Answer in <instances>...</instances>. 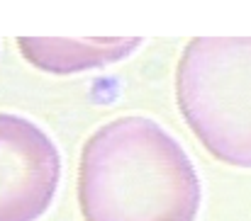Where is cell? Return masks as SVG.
<instances>
[{"label": "cell", "mask_w": 251, "mask_h": 221, "mask_svg": "<svg viewBox=\"0 0 251 221\" xmlns=\"http://www.w3.org/2000/svg\"><path fill=\"white\" fill-rule=\"evenodd\" d=\"M178 107L217 160L251 168V37H195L176 68Z\"/></svg>", "instance_id": "2"}, {"label": "cell", "mask_w": 251, "mask_h": 221, "mask_svg": "<svg viewBox=\"0 0 251 221\" xmlns=\"http://www.w3.org/2000/svg\"><path fill=\"white\" fill-rule=\"evenodd\" d=\"M200 199L190 155L149 117H117L93 132L81 151L85 221H195Z\"/></svg>", "instance_id": "1"}, {"label": "cell", "mask_w": 251, "mask_h": 221, "mask_svg": "<svg viewBox=\"0 0 251 221\" xmlns=\"http://www.w3.org/2000/svg\"><path fill=\"white\" fill-rule=\"evenodd\" d=\"M61 153L32 119L0 112V221H37L54 202Z\"/></svg>", "instance_id": "3"}, {"label": "cell", "mask_w": 251, "mask_h": 221, "mask_svg": "<svg viewBox=\"0 0 251 221\" xmlns=\"http://www.w3.org/2000/svg\"><path fill=\"white\" fill-rule=\"evenodd\" d=\"M22 56L49 73H78L100 68L129 56L142 39L139 37H102V39H59V37H20Z\"/></svg>", "instance_id": "4"}]
</instances>
